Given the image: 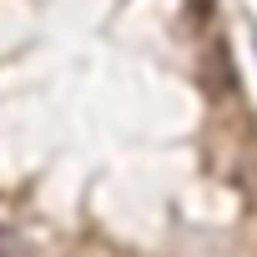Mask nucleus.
I'll list each match as a JSON object with an SVG mask.
<instances>
[{"label":"nucleus","instance_id":"nucleus-2","mask_svg":"<svg viewBox=\"0 0 257 257\" xmlns=\"http://www.w3.org/2000/svg\"><path fill=\"white\" fill-rule=\"evenodd\" d=\"M252 46H257V31H252Z\"/></svg>","mask_w":257,"mask_h":257},{"label":"nucleus","instance_id":"nucleus-1","mask_svg":"<svg viewBox=\"0 0 257 257\" xmlns=\"http://www.w3.org/2000/svg\"><path fill=\"white\" fill-rule=\"evenodd\" d=\"M6 252H11V242H6V237H0V257H6Z\"/></svg>","mask_w":257,"mask_h":257}]
</instances>
